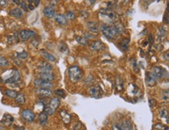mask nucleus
Masks as SVG:
<instances>
[{
    "instance_id": "nucleus-27",
    "label": "nucleus",
    "mask_w": 169,
    "mask_h": 130,
    "mask_svg": "<svg viewBox=\"0 0 169 130\" xmlns=\"http://www.w3.org/2000/svg\"><path fill=\"white\" fill-rule=\"evenodd\" d=\"M76 41L77 42L81 45H87L89 44V41L87 38H85L84 37L82 36H77L76 37Z\"/></svg>"
},
{
    "instance_id": "nucleus-12",
    "label": "nucleus",
    "mask_w": 169,
    "mask_h": 130,
    "mask_svg": "<svg viewBox=\"0 0 169 130\" xmlns=\"http://www.w3.org/2000/svg\"><path fill=\"white\" fill-rule=\"evenodd\" d=\"M164 69L160 67V66H154L151 73H152V74L155 76V78L158 80L162 78V75H163V73H164Z\"/></svg>"
},
{
    "instance_id": "nucleus-34",
    "label": "nucleus",
    "mask_w": 169,
    "mask_h": 130,
    "mask_svg": "<svg viewBox=\"0 0 169 130\" xmlns=\"http://www.w3.org/2000/svg\"><path fill=\"white\" fill-rule=\"evenodd\" d=\"M167 34L166 30L163 27H158V35L160 37H165Z\"/></svg>"
},
{
    "instance_id": "nucleus-16",
    "label": "nucleus",
    "mask_w": 169,
    "mask_h": 130,
    "mask_svg": "<svg viewBox=\"0 0 169 130\" xmlns=\"http://www.w3.org/2000/svg\"><path fill=\"white\" fill-rule=\"evenodd\" d=\"M44 15L48 18H53L55 16V11L52 6H46L43 10Z\"/></svg>"
},
{
    "instance_id": "nucleus-14",
    "label": "nucleus",
    "mask_w": 169,
    "mask_h": 130,
    "mask_svg": "<svg viewBox=\"0 0 169 130\" xmlns=\"http://www.w3.org/2000/svg\"><path fill=\"white\" fill-rule=\"evenodd\" d=\"M89 93H90V94L92 97L98 98L102 95V89L100 88L99 86H92V87L89 89Z\"/></svg>"
},
{
    "instance_id": "nucleus-7",
    "label": "nucleus",
    "mask_w": 169,
    "mask_h": 130,
    "mask_svg": "<svg viewBox=\"0 0 169 130\" xmlns=\"http://www.w3.org/2000/svg\"><path fill=\"white\" fill-rule=\"evenodd\" d=\"M37 77L39 79H42L43 80L51 81L55 80V75L52 73V71H48V72H39L37 73Z\"/></svg>"
},
{
    "instance_id": "nucleus-29",
    "label": "nucleus",
    "mask_w": 169,
    "mask_h": 130,
    "mask_svg": "<svg viewBox=\"0 0 169 130\" xmlns=\"http://www.w3.org/2000/svg\"><path fill=\"white\" fill-rule=\"evenodd\" d=\"M29 55L28 53L25 51L24 52H18L17 54H16V57L17 59H19L20 60H25L27 59V58H28Z\"/></svg>"
},
{
    "instance_id": "nucleus-28",
    "label": "nucleus",
    "mask_w": 169,
    "mask_h": 130,
    "mask_svg": "<svg viewBox=\"0 0 169 130\" xmlns=\"http://www.w3.org/2000/svg\"><path fill=\"white\" fill-rule=\"evenodd\" d=\"M59 48L60 52H63V54H68L69 53V48H68L66 44H65L64 42H61L59 44Z\"/></svg>"
},
{
    "instance_id": "nucleus-33",
    "label": "nucleus",
    "mask_w": 169,
    "mask_h": 130,
    "mask_svg": "<svg viewBox=\"0 0 169 130\" xmlns=\"http://www.w3.org/2000/svg\"><path fill=\"white\" fill-rule=\"evenodd\" d=\"M159 114H160V116L161 118H167V122L168 123V110L167 109H162L159 112Z\"/></svg>"
},
{
    "instance_id": "nucleus-19",
    "label": "nucleus",
    "mask_w": 169,
    "mask_h": 130,
    "mask_svg": "<svg viewBox=\"0 0 169 130\" xmlns=\"http://www.w3.org/2000/svg\"><path fill=\"white\" fill-rule=\"evenodd\" d=\"M60 105V100L59 97H52L49 101V104H48V107H50L52 109H53L54 111H56L58 109V108L59 107Z\"/></svg>"
},
{
    "instance_id": "nucleus-46",
    "label": "nucleus",
    "mask_w": 169,
    "mask_h": 130,
    "mask_svg": "<svg viewBox=\"0 0 169 130\" xmlns=\"http://www.w3.org/2000/svg\"><path fill=\"white\" fill-rule=\"evenodd\" d=\"M12 1H13V3H15V4H16L17 5H20V3H21L20 0H12Z\"/></svg>"
},
{
    "instance_id": "nucleus-40",
    "label": "nucleus",
    "mask_w": 169,
    "mask_h": 130,
    "mask_svg": "<svg viewBox=\"0 0 169 130\" xmlns=\"http://www.w3.org/2000/svg\"><path fill=\"white\" fill-rule=\"evenodd\" d=\"M168 9L166 10V13H164V23L166 24H168Z\"/></svg>"
},
{
    "instance_id": "nucleus-39",
    "label": "nucleus",
    "mask_w": 169,
    "mask_h": 130,
    "mask_svg": "<svg viewBox=\"0 0 169 130\" xmlns=\"http://www.w3.org/2000/svg\"><path fill=\"white\" fill-rule=\"evenodd\" d=\"M84 37L87 38V40L94 39V37H95V35H93L91 33H88V32H87V33H85V34H84Z\"/></svg>"
},
{
    "instance_id": "nucleus-24",
    "label": "nucleus",
    "mask_w": 169,
    "mask_h": 130,
    "mask_svg": "<svg viewBox=\"0 0 169 130\" xmlns=\"http://www.w3.org/2000/svg\"><path fill=\"white\" fill-rule=\"evenodd\" d=\"M18 94V92L16 91H14V90H10V89H9V90H5V96H7L8 97L12 99L16 98V97L17 96V94Z\"/></svg>"
},
{
    "instance_id": "nucleus-4",
    "label": "nucleus",
    "mask_w": 169,
    "mask_h": 130,
    "mask_svg": "<svg viewBox=\"0 0 169 130\" xmlns=\"http://www.w3.org/2000/svg\"><path fill=\"white\" fill-rule=\"evenodd\" d=\"M37 36L36 32H34V31H31V30H23L20 32L19 37H20V39L22 42H27L31 38H33L34 37Z\"/></svg>"
},
{
    "instance_id": "nucleus-20",
    "label": "nucleus",
    "mask_w": 169,
    "mask_h": 130,
    "mask_svg": "<svg viewBox=\"0 0 169 130\" xmlns=\"http://www.w3.org/2000/svg\"><path fill=\"white\" fill-rule=\"evenodd\" d=\"M60 115H61V118L63 119V122L65 123V124H69L71 121V115L69 113H68L65 110H62L60 112Z\"/></svg>"
},
{
    "instance_id": "nucleus-50",
    "label": "nucleus",
    "mask_w": 169,
    "mask_h": 130,
    "mask_svg": "<svg viewBox=\"0 0 169 130\" xmlns=\"http://www.w3.org/2000/svg\"><path fill=\"white\" fill-rule=\"evenodd\" d=\"M22 1H24V2H25V0H22Z\"/></svg>"
},
{
    "instance_id": "nucleus-15",
    "label": "nucleus",
    "mask_w": 169,
    "mask_h": 130,
    "mask_svg": "<svg viewBox=\"0 0 169 130\" xmlns=\"http://www.w3.org/2000/svg\"><path fill=\"white\" fill-rule=\"evenodd\" d=\"M54 17H55V22L58 24H59V25L64 26V25H66L68 24L67 18H66L65 15H63V14H57Z\"/></svg>"
},
{
    "instance_id": "nucleus-37",
    "label": "nucleus",
    "mask_w": 169,
    "mask_h": 130,
    "mask_svg": "<svg viewBox=\"0 0 169 130\" xmlns=\"http://www.w3.org/2000/svg\"><path fill=\"white\" fill-rule=\"evenodd\" d=\"M20 6L21 10H24L26 11V12L28 11V5H27L24 1H22V2H21Z\"/></svg>"
},
{
    "instance_id": "nucleus-3",
    "label": "nucleus",
    "mask_w": 169,
    "mask_h": 130,
    "mask_svg": "<svg viewBox=\"0 0 169 130\" xmlns=\"http://www.w3.org/2000/svg\"><path fill=\"white\" fill-rule=\"evenodd\" d=\"M68 74H69L70 80L73 83H76L81 80L83 78V72L81 70L80 68L77 65H73L69 68Z\"/></svg>"
},
{
    "instance_id": "nucleus-2",
    "label": "nucleus",
    "mask_w": 169,
    "mask_h": 130,
    "mask_svg": "<svg viewBox=\"0 0 169 130\" xmlns=\"http://www.w3.org/2000/svg\"><path fill=\"white\" fill-rule=\"evenodd\" d=\"M101 30L104 36L109 40H114L119 35L117 29L114 26H109L108 24H102L101 26Z\"/></svg>"
},
{
    "instance_id": "nucleus-10",
    "label": "nucleus",
    "mask_w": 169,
    "mask_h": 130,
    "mask_svg": "<svg viewBox=\"0 0 169 130\" xmlns=\"http://www.w3.org/2000/svg\"><path fill=\"white\" fill-rule=\"evenodd\" d=\"M36 93L39 96L43 97H49L53 94L51 89L48 88H37L36 90Z\"/></svg>"
},
{
    "instance_id": "nucleus-26",
    "label": "nucleus",
    "mask_w": 169,
    "mask_h": 130,
    "mask_svg": "<svg viewBox=\"0 0 169 130\" xmlns=\"http://www.w3.org/2000/svg\"><path fill=\"white\" fill-rule=\"evenodd\" d=\"M121 127H122V130H133V126L132 125V123L129 121H124L122 122Z\"/></svg>"
},
{
    "instance_id": "nucleus-42",
    "label": "nucleus",
    "mask_w": 169,
    "mask_h": 130,
    "mask_svg": "<svg viewBox=\"0 0 169 130\" xmlns=\"http://www.w3.org/2000/svg\"><path fill=\"white\" fill-rule=\"evenodd\" d=\"M149 104H150V107L152 108H153V107L155 106V104H156V101H155L154 99H150V100H149Z\"/></svg>"
},
{
    "instance_id": "nucleus-48",
    "label": "nucleus",
    "mask_w": 169,
    "mask_h": 130,
    "mask_svg": "<svg viewBox=\"0 0 169 130\" xmlns=\"http://www.w3.org/2000/svg\"><path fill=\"white\" fill-rule=\"evenodd\" d=\"M89 1H90V4H91V5H93V4H94V3H96L97 0H89Z\"/></svg>"
},
{
    "instance_id": "nucleus-1",
    "label": "nucleus",
    "mask_w": 169,
    "mask_h": 130,
    "mask_svg": "<svg viewBox=\"0 0 169 130\" xmlns=\"http://www.w3.org/2000/svg\"><path fill=\"white\" fill-rule=\"evenodd\" d=\"M20 78V73L16 69H11L10 70L6 71V73L1 76L3 83H7L10 85L16 84V86H19Z\"/></svg>"
},
{
    "instance_id": "nucleus-8",
    "label": "nucleus",
    "mask_w": 169,
    "mask_h": 130,
    "mask_svg": "<svg viewBox=\"0 0 169 130\" xmlns=\"http://www.w3.org/2000/svg\"><path fill=\"white\" fill-rule=\"evenodd\" d=\"M100 13L102 14V16H106L108 18L111 20H114V19L116 18V14L114 13V11H112L111 9H102L100 11Z\"/></svg>"
},
{
    "instance_id": "nucleus-45",
    "label": "nucleus",
    "mask_w": 169,
    "mask_h": 130,
    "mask_svg": "<svg viewBox=\"0 0 169 130\" xmlns=\"http://www.w3.org/2000/svg\"><path fill=\"white\" fill-rule=\"evenodd\" d=\"M148 40H149V42H150V43H151V44H152V43H153V35H152L151 34H149Z\"/></svg>"
},
{
    "instance_id": "nucleus-35",
    "label": "nucleus",
    "mask_w": 169,
    "mask_h": 130,
    "mask_svg": "<svg viewBox=\"0 0 169 130\" xmlns=\"http://www.w3.org/2000/svg\"><path fill=\"white\" fill-rule=\"evenodd\" d=\"M43 112H45V113H46L48 115H52V114H53L54 113H55V111H54L53 109H52V108H51L48 106L44 107V109Z\"/></svg>"
},
{
    "instance_id": "nucleus-31",
    "label": "nucleus",
    "mask_w": 169,
    "mask_h": 130,
    "mask_svg": "<svg viewBox=\"0 0 169 130\" xmlns=\"http://www.w3.org/2000/svg\"><path fill=\"white\" fill-rule=\"evenodd\" d=\"M9 65V61L5 57L0 56V67H7Z\"/></svg>"
},
{
    "instance_id": "nucleus-36",
    "label": "nucleus",
    "mask_w": 169,
    "mask_h": 130,
    "mask_svg": "<svg viewBox=\"0 0 169 130\" xmlns=\"http://www.w3.org/2000/svg\"><path fill=\"white\" fill-rule=\"evenodd\" d=\"M65 16H66V18L69 19V20H74L76 18V15L72 11H68L67 13H66Z\"/></svg>"
},
{
    "instance_id": "nucleus-22",
    "label": "nucleus",
    "mask_w": 169,
    "mask_h": 130,
    "mask_svg": "<svg viewBox=\"0 0 169 130\" xmlns=\"http://www.w3.org/2000/svg\"><path fill=\"white\" fill-rule=\"evenodd\" d=\"M48 115L45 112H42L41 113H39V115H38V120H39V123L42 125H45L47 124L48 122Z\"/></svg>"
},
{
    "instance_id": "nucleus-9",
    "label": "nucleus",
    "mask_w": 169,
    "mask_h": 130,
    "mask_svg": "<svg viewBox=\"0 0 169 130\" xmlns=\"http://www.w3.org/2000/svg\"><path fill=\"white\" fill-rule=\"evenodd\" d=\"M37 69L39 72H48V71H52L53 65L47 61L42 62L37 66Z\"/></svg>"
},
{
    "instance_id": "nucleus-17",
    "label": "nucleus",
    "mask_w": 169,
    "mask_h": 130,
    "mask_svg": "<svg viewBox=\"0 0 169 130\" xmlns=\"http://www.w3.org/2000/svg\"><path fill=\"white\" fill-rule=\"evenodd\" d=\"M91 48L94 51H101L104 48V44L101 41L97 40L91 43Z\"/></svg>"
},
{
    "instance_id": "nucleus-25",
    "label": "nucleus",
    "mask_w": 169,
    "mask_h": 130,
    "mask_svg": "<svg viewBox=\"0 0 169 130\" xmlns=\"http://www.w3.org/2000/svg\"><path fill=\"white\" fill-rule=\"evenodd\" d=\"M15 101L16 103L19 104H25L26 102V97H25V95L24 94H18L17 96L15 98Z\"/></svg>"
},
{
    "instance_id": "nucleus-23",
    "label": "nucleus",
    "mask_w": 169,
    "mask_h": 130,
    "mask_svg": "<svg viewBox=\"0 0 169 130\" xmlns=\"http://www.w3.org/2000/svg\"><path fill=\"white\" fill-rule=\"evenodd\" d=\"M87 28L91 31V32H93V33H98V27H97L96 24L93 22V21H90L87 24Z\"/></svg>"
},
{
    "instance_id": "nucleus-38",
    "label": "nucleus",
    "mask_w": 169,
    "mask_h": 130,
    "mask_svg": "<svg viewBox=\"0 0 169 130\" xmlns=\"http://www.w3.org/2000/svg\"><path fill=\"white\" fill-rule=\"evenodd\" d=\"M8 5V0H0V6L2 8H5Z\"/></svg>"
},
{
    "instance_id": "nucleus-21",
    "label": "nucleus",
    "mask_w": 169,
    "mask_h": 130,
    "mask_svg": "<svg viewBox=\"0 0 169 130\" xmlns=\"http://www.w3.org/2000/svg\"><path fill=\"white\" fill-rule=\"evenodd\" d=\"M157 80L155 78V76L151 72L147 73V83L149 86H154L157 83Z\"/></svg>"
},
{
    "instance_id": "nucleus-11",
    "label": "nucleus",
    "mask_w": 169,
    "mask_h": 130,
    "mask_svg": "<svg viewBox=\"0 0 169 130\" xmlns=\"http://www.w3.org/2000/svg\"><path fill=\"white\" fill-rule=\"evenodd\" d=\"M40 54L42 55V57L44 58V59L46 60L47 62H55V57L53 55H52L51 53H49L48 52H47L46 50L44 49H41L40 50Z\"/></svg>"
},
{
    "instance_id": "nucleus-30",
    "label": "nucleus",
    "mask_w": 169,
    "mask_h": 130,
    "mask_svg": "<svg viewBox=\"0 0 169 130\" xmlns=\"http://www.w3.org/2000/svg\"><path fill=\"white\" fill-rule=\"evenodd\" d=\"M129 40L125 38V39L122 40L121 42V44H120V46H121V48H122L123 51H125V50L128 49L129 48Z\"/></svg>"
},
{
    "instance_id": "nucleus-13",
    "label": "nucleus",
    "mask_w": 169,
    "mask_h": 130,
    "mask_svg": "<svg viewBox=\"0 0 169 130\" xmlns=\"http://www.w3.org/2000/svg\"><path fill=\"white\" fill-rule=\"evenodd\" d=\"M14 122V118L10 114H5L3 115V118L1 120V122L3 123L4 125L6 126H10L13 124V122Z\"/></svg>"
},
{
    "instance_id": "nucleus-43",
    "label": "nucleus",
    "mask_w": 169,
    "mask_h": 130,
    "mask_svg": "<svg viewBox=\"0 0 169 130\" xmlns=\"http://www.w3.org/2000/svg\"><path fill=\"white\" fill-rule=\"evenodd\" d=\"M40 2H41V0H33V4L32 5H34V7H37L39 5Z\"/></svg>"
},
{
    "instance_id": "nucleus-32",
    "label": "nucleus",
    "mask_w": 169,
    "mask_h": 130,
    "mask_svg": "<svg viewBox=\"0 0 169 130\" xmlns=\"http://www.w3.org/2000/svg\"><path fill=\"white\" fill-rule=\"evenodd\" d=\"M55 94L57 95L58 97H61L63 98H65V96H66V94L64 90L63 89H58V90H55Z\"/></svg>"
},
{
    "instance_id": "nucleus-41",
    "label": "nucleus",
    "mask_w": 169,
    "mask_h": 130,
    "mask_svg": "<svg viewBox=\"0 0 169 130\" xmlns=\"http://www.w3.org/2000/svg\"><path fill=\"white\" fill-rule=\"evenodd\" d=\"M112 130H122V129L119 124H114L112 125Z\"/></svg>"
},
{
    "instance_id": "nucleus-5",
    "label": "nucleus",
    "mask_w": 169,
    "mask_h": 130,
    "mask_svg": "<svg viewBox=\"0 0 169 130\" xmlns=\"http://www.w3.org/2000/svg\"><path fill=\"white\" fill-rule=\"evenodd\" d=\"M34 86H37V88H48L52 89L53 87V84L48 81L43 80L42 79L37 78L34 81Z\"/></svg>"
},
{
    "instance_id": "nucleus-44",
    "label": "nucleus",
    "mask_w": 169,
    "mask_h": 130,
    "mask_svg": "<svg viewBox=\"0 0 169 130\" xmlns=\"http://www.w3.org/2000/svg\"><path fill=\"white\" fill-rule=\"evenodd\" d=\"M58 2H59V0H51V5L52 6H55V5H57Z\"/></svg>"
},
{
    "instance_id": "nucleus-6",
    "label": "nucleus",
    "mask_w": 169,
    "mask_h": 130,
    "mask_svg": "<svg viewBox=\"0 0 169 130\" xmlns=\"http://www.w3.org/2000/svg\"><path fill=\"white\" fill-rule=\"evenodd\" d=\"M21 116L26 122H32L35 119V114L30 109H24L21 112Z\"/></svg>"
},
{
    "instance_id": "nucleus-47",
    "label": "nucleus",
    "mask_w": 169,
    "mask_h": 130,
    "mask_svg": "<svg viewBox=\"0 0 169 130\" xmlns=\"http://www.w3.org/2000/svg\"><path fill=\"white\" fill-rule=\"evenodd\" d=\"M34 5H31V4H28V10H34Z\"/></svg>"
},
{
    "instance_id": "nucleus-49",
    "label": "nucleus",
    "mask_w": 169,
    "mask_h": 130,
    "mask_svg": "<svg viewBox=\"0 0 169 130\" xmlns=\"http://www.w3.org/2000/svg\"><path fill=\"white\" fill-rule=\"evenodd\" d=\"M0 130H3V129L2 127H1V126H0Z\"/></svg>"
},
{
    "instance_id": "nucleus-18",
    "label": "nucleus",
    "mask_w": 169,
    "mask_h": 130,
    "mask_svg": "<svg viewBox=\"0 0 169 130\" xmlns=\"http://www.w3.org/2000/svg\"><path fill=\"white\" fill-rule=\"evenodd\" d=\"M10 14L11 16L15 17V18L20 19L22 18L23 16H24V13L20 8H14L12 9L10 11Z\"/></svg>"
}]
</instances>
